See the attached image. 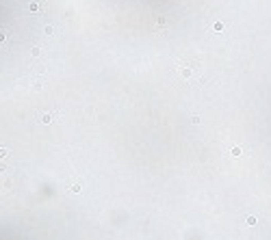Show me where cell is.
<instances>
[{
  "instance_id": "cell-1",
  "label": "cell",
  "mask_w": 271,
  "mask_h": 240,
  "mask_svg": "<svg viewBox=\"0 0 271 240\" xmlns=\"http://www.w3.org/2000/svg\"><path fill=\"white\" fill-rule=\"evenodd\" d=\"M59 117V113H46V115H41V121L43 123H50L52 119H57Z\"/></svg>"
}]
</instances>
